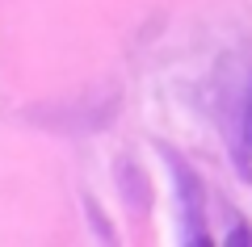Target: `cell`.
<instances>
[{
	"mask_svg": "<svg viewBox=\"0 0 252 247\" xmlns=\"http://www.w3.org/2000/svg\"><path fill=\"white\" fill-rule=\"evenodd\" d=\"M177 168V180H181V197H185V239L189 243H206V230H202V193H198V180L189 176L185 164H172Z\"/></svg>",
	"mask_w": 252,
	"mask_h": 247,
	"instance_id": "1",
	"label": "cell"
}]
</instances>
